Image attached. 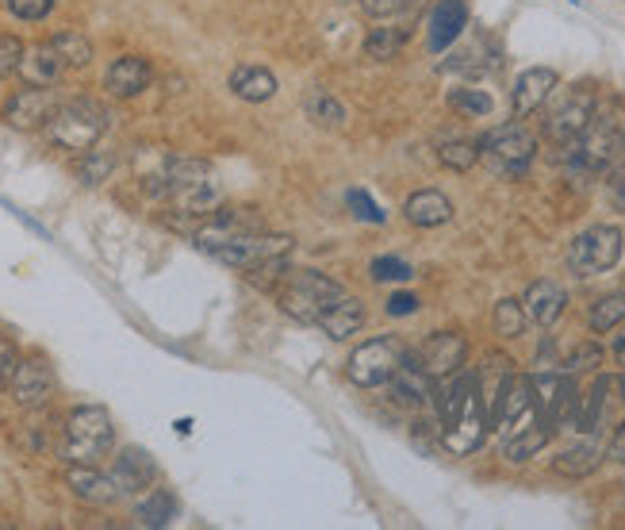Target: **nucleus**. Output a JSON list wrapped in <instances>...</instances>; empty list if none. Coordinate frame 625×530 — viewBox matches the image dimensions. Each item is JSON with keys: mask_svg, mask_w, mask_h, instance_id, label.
Wrapping results in <instances>:
<instances>
[{"mask_svg": "<svg viewBox=\"0 0 625 530\" xmlns=\"http://www.w3.org/2000/svg\"><path fill=\"white\" fill-rule=\"evenodd\" d=\"M115 446V423L112 411L100 404H81L62 423V462L66 465H100Z\"/></svg>", "mask_w": 625, "mask_h": 530, "instance_id": "1", "label": "nucleus"}, {"mask_svg": "<svg viewBox=\"0 0 625 530\" xmlns=\"http://www.w3.org/2000/svg\"><path fill=\"white\" fill-rule=\"evenodd\" d=\"M342 296H346V288L319 269H288L277 285L280 311H284L288 319H295V323H308V327H319V319H323Z\"/></svg>", "mask_w": 625, "mask_h": 530, "instance_id": "2", "label": "nucleus"}, {"mask_svg": "<svg viewBox=\"0 0 625 530\" xmlns=\"http://www.w3.org/2000/svg\"><path fill=\"white\" fill-rule=\"evenodd\" d=\"M108 123H112V115H108L104 104H97L89 97H77V100H62L58 112L43 128V135L51 139V146H58L66 154H89L104 139Z\"/></svg>", "mask_w": 625, "mask_h": 530, "instance_id": "3", "label": "nucleus"}, {"mask_svg": "<svg viewBox=\"0 0 625 530\" xmlns=\"http://www.w3.org/2000/svg\"><path fill=\"white\" fill-rule=\"evenodd\" d=\"M568 151V166L583 177H599V174H611V166L622 158L625 151V123L614 108H599L595 120L588 123L580 139Z\"/></svg>", "mask_w": 625, "mask_h": 530, "instance_id": "4", "label": "nucleus"}, {"mask_svg": "<svg viewBox=\"0 0 625 530\" xmlns=\"http://www.w3.org/2000/svg\"><path fill=\"white\" fill-rule=\"evenodd\" d=\"M537 154V139L522 128L518 120L503 123V128H491L488 135H480V162L491 169L495 177H522L534 166Z\"/></svg>", "mask_w": 625, "mask_h": 530, "instance_id": "5", "label": "nucleus"}, {"mask_svg": "<svg viewBox=\"0 0 625 530\" xmlns=\"http://www.w3.org/2000/svg\"><path fill=\"white\" fill-rule=\"evenodd\" d=\"M408 354L411 350L400 334H377V339L361 342V346L349 354L346 377L354 380L357 388H384Z\"/></svg>", "mask_w": 625, "mask_h": 530, "instance_id": "6", "label": "nucleus"}, {"mask_svg": "<svg viewBox=\"0 0 625 530\" xmlns=\"http://www.w3.org/2000/svg\"><path fill=\"white\" fill-rule=\"evenodd\" d=\"M622 231L611 228V223H595V228L580 231V235L568 243V269L580 280L588 277H603L614 265L622 262Z\"/></svg>", "mask_w": 625, "mask_h": 530, "instance_id": "7", "label": "nucleus"}, {"mask_svg": "<svg viewBox=\"0 0 625 530\" xmlns=\"http://www.w3.org/2000/svg\"><path fill=\"white\" fill-rule=\"evenodd\" d=\"M257 231H269L265 228V216L249 205H219L211 208L204 216V223L197 228L192 243L200 246L204 254L219 251V246L234 243V239H246V235H257Z\"/></svg>", "mask_w": 625, "mask_h": 530, "instance_id": "8", "label": "nucleus"}, {"mask_svg": "<svg viewBox=\"0 0 625 530\" xmlns=\"http://www.w3.org/2000/svg\"><path fill=\"white\" fill-rule=\"evenodd\" d=\"M595 112H599V97L588 85H576V89L565 92V97L549 108V115H545V139L557 146H572L576 139L588 131V123L595 120Z\"/></svg>", "mask_w": 625, "mask_h": 530, "instance_id": "9", "label": "nucleus"}, {"mask_svg": "<svg viewBox=\"0 0 625 530\" xmlns=\"http://www.w3.org/2000/svg\"><path fill=\"white\" fill-rule=\"evenodd\" d=\"M292 246H295L292 235H272V231H257V235L234 239V243L211 251V258L231 265V269L254 273V269H265V265H272V262H284L288 254H292Z\"/></svg>", "mask_w": 625, "mask_h": 530, "instance_id": "10", "label": "nucleus"}, {"mask_svg": "<svg viewBox=\"0 0 625 530\" xmlns=\"http://www.w3.org/2000/svg\"><path fill=\"white\" fill-rule=\"evenodd\" d=\"M534 423H545L542 411H537V396H534V380L529 377H518V373H511L503 385V393H499V400L491 404V427H499L506 434H518L526 431V427Z\"/></svg>", "mask_w": 625, "mask_h": 530, "instance_id": "11", "label": "nucleus"}, {"mask_svg": "<svg viewBox=\"0 0 625 530\" xmlns=\"http://www.w3.org/2000/svg\"><path fill=\"white\" fill-rule=\"evenodd\" d=\"M488 427H491L488 404H483L480 385H476L472 393H468V400L460 404L457 416L445 423V431H442L445 450H449V454H457V457L476 454V450L483 446V439H488Z\"/></svg>", "mask_w": 625, "mask_h": 530, "instance_id": "12", "label": "nucleus"}, {"mask_svg": "<svg viewBox=\"0 0 625 530\" xmlns=\"http://www.w3.org/2000/svg\"><path fill=\"white\" fill-rule=\"evenodd\" d=\"M54 388H58V380H54V365L46 362L43 354H27L20 362V369H15L12 385H8V393H12V404L23 411H43L46 404L54 400Z\"/></svg>", "mask_w": 625, "mask_h": 530, "instance_id": "13", "label": "nucleus"}, {"mask_svg": "<svg viewBox=\"0 0 625 530\" xmlns=\"http://www.w3.org/2000/svg\"><path fill=\"white\" fill-rule=\"evenodd\" d=\"M62 97L54 89H38V85H27V89L12 92L0 108V120L12 131H43L51 123V115L58 112Z\"/></svg>", "mask_w": 625, "mask_h": 530, "instance_id": "14", "label": "nucleus"}, {"mask_svg": "<svg viewBox=\"0 0 625 530\" xmlns=\"http://www.w3.org/2000/svg\"><path fill=\"white\" fill-rule=\"evenodd\" d=\"M158 477H161V470H158V462H154L150 450H143V446H123L120 454H115V462H112V481L120 485L123 496H143V493H150V488L158 485Z\"/></svg>", "mask_w": 625, "mask_h": 530, "instance_id": "15", "label": "nucleus"}, {"mask_svg": "<svg viewBox=\"0 0 625 530\" xmlns=\"http://www.w3.org/2000/svg\"><path fill=\"white\" fill-rule=\"evenodd\" d=\"M557 85H560L557 69H549V66L522 69L518 81H514V89H511V112H514V120H529L534 112H542L545 100L557 92Z\"/></svg>", "mask_w": 625, "mask_h": 530, "instance_id": "16", "label": "nucleus"}, {"mask_svg": "<svg viewBox=\"0 0 625 530\" xmlns=\"http://www.w3.org/2000/svg\"><path fill=\"white\" fill-rule=\"evenodd\" d=\"M418 357H422V365L429 369V377L449 380L453 373L465 369L468 342H465V334H457V331H434L426 342H422Z\"/></svg>", "mask_w": 625, "mask_h": 530, "instance_id": "17", "label": "nucleus"}, {"mask_svg": "<svg viewBox=\"0 0 625 530\" xmlns=\"http://www.w3.org/2000/svg\"><path fill=\"white\" fill-rule=\"evenodd\" d=\"M434 385H437V380L429 377V369L422 365V357L408 354L384 388L392 393L395 404H403V408H426V404L434 400Z\"/></svg>", "mask_w": 625, "mask_h": 530, "instance_id": "18", "label": "nucleus"}, {"mask_svg": "<svg viewBox=\"0 0 625 530\" xmlns=\"http://www.w3.org/2000/svg\"><path fill=\"white\" fill-rule=\"evenodd\" d=\"M154 81V66L143 54H120L112 66L104 69V92L115 100H131L138 92H146Z\"/></svg>", "mask_w": 625, "mask_h": 530, "instance_id": "19", "label": "nucleus"}, {"mask_svg": "<svg viewBox=\"0 0 625 530\" xmlns=\"http://www.w3.org/2000/svg\"><path fill=\"white\" fill-rule=\"evenodd\" d=\"M66 488L81 504H92V508H112L123 496L112 473H100V465H66Z\"/></svg>", "mask_w": 625, "mask_h": 530, "instance_id": "20", "label": "nucleus"}, {"mask_svg": "<svg viewBox=\"0 0 625 530\" xmlns=\"http://www.w3.org/2000/svg\"><path fill=\"white\" fill-rule=\"evenodd\" d=\"M66 62H62V54L54 51V43L46 38V43H31L23 46V58H20V81L23 85H38V89H54V85L62 81V74H66Z\"/></svg>", "mask_w": 625, "mask_h": 530, "instance_id": "21", "label": "nucleus"}, {"mask_svg": "<svg viewBox=\"0 0 625 530\" xmlns=\"http://www.w3.org/2000/svg\"><path fill=\"white\" fill-rule=\"evenodd\" d=\"M522 308H526L529 323L537 327H553L568 308V292L557 285V280H534L522 296Z\"/></svg>", "mask_w": 625, "mask_h": 530, "instance_id": "22", "label": "nucleus"}, {"mask_svg": "<svg viewBox=\"0 0 625 530\" xmlns=\"http://www.w3.org/2000/svg\"><path fill=\"white\" fill-rule=\"evenodd\" d=\"M465 27H468L465 0H437L434 12H429V51L434 54L449 51V43H457Z\"/></svg>", "mask_w": 625, "mask_h": 530, "instance_id": "23", "label": "nucleus"}, {"mask_svg": "<svg viewBox=\"0 0 625 530\" xmlns=\"http://www.w3.org/2000/svg\"><path fill=\"white\" fill-rule=\"evenodd\" d=\"M403 216H408V223H415V228H442V223L453 220V200L437 189H418L408 197Z\"/></svg>", "mask_w": 625, "mask_h": 530, "instance_id": "24", "label": "nucleus"}, {"mask_svg": "<svg viewBox=\"0 0 625 530\" xmlns=\"http://www.w3.org/2000/svg\"><path fill=\"white\" fill-rule=\"evenodd\" d=\"M226 85H231L234 97L246 100V104H265V100L277 97V77L265 66H238Z\"/></svg>", "mask_w": 625, "mask_h": 530, "instance_id": "25", "label": "nucleus"}, {"mask_svg": "<svg viewBox=\"0 0 625 530\" xmlns=\"http://www.w3.org/2000/svg\"><path fill=\"white\" fill-rule=\"evenodd\" d=\"M599 462H603V446H599L595 439H588V442H576V446L560 450V454L553 457V473H560V477L568 481H583L599 470Z\"/></svg>", "mask_w": 625, "mask_h": 530, "instance_id": "26", "label": "nucleus"}, {"mask_svg": "<svg viewBox=\"0 0 625 530\" xmlns=\"http://www.w3.org/2000/svg\"><path fill=\"white\" fill-rule=\"evenodd\" d=\"M365 323V303L354 300V296H342L338 303H334L331 311H326L323 319H319V327H323V334H331L334 342H346L349 334H357Z\"/></svg>", "mask_w": 625, "mask_h": 530, "instance_id": "27", "label": "nucleus"}, {"mask_svg": "<svg viewBox=\"0 0 625 530\" xmlns=\"http://www.w3.org/2000/svg\"><path fill=\"white\" fill-rule=\"evenodd\" d=\"M553 431H557V427L534 423V427H526V431H518V434H506V439H503V457H506V462H514V465L529 462V457L542 454V450L549 446Z\"/></svg>", "mask_w": 625, "mask_h": 530, "instance_id": "28", "label": "nucleus"}, {"mask_svg": "<svg viewBox=\"0 0 625 530\" xmlns=\"http://www.w3.org/2000/svg\"><path fill=\"white\" fill-rule=\"evenodd\" d=\"M411 43V23H384V27H372L365 38V54L377 62H392L400 58V51Z\"/></svg>", "mask_w": 625, "mask_h": 530, "instance_id": "29", "label": "nucleus"}, {"mask_svg": "<svg viewBox=\"0 0 625 530\" xmlns=\"http://www.w3.org/2000/svg\"><path fill=\"white\" fill-rule=\"evenodd\" d=\"M303 112H308V120L319 123V128H342V123H346V104H342L331 89H323V85L308 89V97H303Z\"/></svg>", "mask_w": 625, "mask_h": 530, "instance_id": "30", "label": "nucleus"}, {"mask_svg": "<svg viewBox=\"0 0 625 530\" xmlns=\"http://www.w3.org/2000/svg\"><path fill=\"white\" fill-rule=\"evenodd\" d=\"M442 69H453V74H491V69H499V51L488 43V38H480V43L465 46V51L449 54V62H445Z\"/></svg>", "mask_w": 625, "mask_h": 530, "instance_id": "31", "label": "nucleus"}, {"mask_svg": "<svg viewBox=\"0 0 625 530\" xmlns=\"http://www.w3.org/2000/svg\"><path fill=\"white\" fill-rule=\"evenodd\" d=\"M135 516H138V523L150 527V530L169 527V523H174V516H177L174 493H169V488H150V493H143V500H138Z\"/></svg>", "mask_w": 625, "mask_h": 530, "instance_id": "32", "label": "nucleus"}, {"mask_svg": "<svg viewBox=\"0 0 625 530\" xmlns=\"http://www.w3.org/2000/svg\"><path fill=\"white\" fill-rule=\"evenodd\" d=\"M625 323V292H611V296H599L588 311V327L595 334H611Z\"/></svg>", "mask_w": 625, "mask_h": 530, "instance_id": "33", "label": "nucleus"}, {"mask_svg": "<svg viewBox=\"0 0 625 530\" xmlns=\"http://www.w3.org/2000/svg\"><path fill=\"white\" fill-rule=\"evenodd\" d=\"M51 43L69 69H85L92 62V43H89V35H81V31L66 27V31H58V35H51Z\"/></svg>", "mask_w": 625, "mask_h": 530, "instance_id": "34", "label": "nucleus"}, {"mask_svg": "<svg viewBox=\"0 0 625 530\" xmlns=\"http://www.w3.org/2000/svg\"><path fill=\"white\" fill-rule=\"evenodd\" d=\"M437 162H442L445 169H453V174H468V169L480 162V139H449V143H442V151H437Z\"/></svg>", "mask_w": 625, "mask_h": 530, "instance_id": "35", "label": "nucleus"}, {"mask_svg": "<svg viewBox=\"0 0 625 530\" xmlns=\"http://www.w3.org/2000/svg\"><path fill=\"white\" fill-rule=\"evenodd\" d=\"M491 323H495V334H503V339H522L529 316H526V308H522V300H511V296H506V300H499L495 311H491Z\"/></svg>", "mask_w": 625, "mask_h": 530, "instance_id": "36", "label": "nucleus"}, {"mask_svg": "<svg viewBox=\"0 0 625 530\" xmlns=\"http://www.w3.org/2000/svg\"><path fill=\"white\" fill-rule=\"evenodd\" d=\"M112 169H115V154L112 151H97V146H92V151L81 154V162H77V181H81V185H100V181H108V177H112Z\"/></svg>", "mask_w": 625, "mask_h": 530, "instance_id": "37", "label": "nucleus"}, {"mask_svg": "<svg viewBox=\"0 0 625 530\" xmlns=\"http://www.w3.org/2000/svg\"><path fill=\"white\" fill-rule=\"evenodd\" d=\"M369 273H372L377 285H403V280L415 277V265L403 262V258H372Z\"/></svg>", "mask_w": 625, "mask_h": 530, "instance_id": "38", "label": "nucleus"}, {"mask_svg": "<svg viewBox=\"0 0 625 530\" xmlns=\"http://www.w3.org/2000/svg\"><path fill=\"white\" fill-rule=\"evenodd\" d=\"M449 108H457V112L465 115H488L491 112V97L483 89H449Z\"/></svg>", "mask_w": 625, "mask_h": 530, "instance_id": "39", "label": "nucleus"}, {"mask_svg": "<svg viewBox=\"0 0 625 530\" xmlns=\"http://www.w3.org/2000/svg\"><path fill=\"white\" fill-rule=\"evenodd\" d=\"M426 0H361V8L372 15V20H395V15H411Z\"/></svg>", "mask_w": 625, "mask_h": 530, "instance_id": "40", "label": "nucleus"}, {"mask_svg": "<svg viewBox=\"0 0 625 530\" xmlns=\"http://www.w3.org/2000/svg\"><path fill=\"white\" fill-rule=\"evenodd\" d=\"M54 4H58V0H4L8 12H12L15 20H23V23L46 20V15L54 12Z\"/></svg>", "mask_w": 625, "mask_h": 530, "instance_id": "41", "label": "nucleus"}, {"mask_svg": "<svg viewBox=\"0 0 625 530\" xmlns=\"http://www.w3.org/2000/svg\"><path fill=\"white\" fill-rule=\"evenodd\" d=\"M603 365V346H595V342H583V346H576L572 350V357L565 362V373H591V369H599Z\"/></svg>", "mask_w": 625, "mask_h": 530, "instance_id": "42", "label": "nucleus"}, {"mask_svg": "<svg viewBox=\"0 0 625 530\" xmlns=\"http://www.w3.org/2000/svg\"><path fill=\"white\" fill-rule=\"evenodd\" d=\"M346 205L354 208V216H357V220H365V223H384L388 220V216L380 212V205L365 189H349L346 192Z\"/></svg>", "mask_w": 625, "mask_h": 530, "instance_id": "43", "label": "nucleus"}, {"mask_svg": "<svg viewBox=\"0 0 625 530\" xmlns=\"http://www.w3.org/2000/svg\"><path fill=\"white\" fill-rule=\"evenodd\" d=\"M20 362H23V354H20V346H15L8 334H0V388L8 393V385H12V377H15V369H20Z\"/></svg>", "mask_w": 625, "mask_h": 530, "instance_id": "44", "label": "nucleus"}, {"mask_svg": "<svg viewBox=\"0 0 625 530\" xmlns=\"http://www.w3.org/2000/svg\"><path fill=\"white\" fill-rule=\"evenodd\" d=\"M23 58V43L15 35H0V77L15 74Z\"/></svg>", "mask_w": 625, "mask_h": 530, "instance_id": "45", "label": "nucleus"}, {"mask_svg": "<svg viewBox=\"0 0 625 530\" xmlns=\"http://www.w3.org/2000/svg\"><path fill=\"white\" fill-rule=\"evenodd\" d=\"M611 205L618 208V212H625V151L611 166Z\"/></svg>", "mask_w": 625, "mask_h": 530, "instance_id": "46", "label": "nucleus"}, {"mask_svg": "<svg viewBox=\"0 0 625 530\" xmlns=\"http://www.w3.org/2000/svg\"><path fill=\"white\" fill-rule=\"evenodd\" d=\"M384 311H388V316H411V311H418V296L392 292V296H388V303H384Z\"/></svg>", "mask_w": 625, "mask_h": 530, "instance_id": "47", "label": "nucleus"}, {"mask_svg": "<svg viewBox=\"0 0 625 530\" xmlns=\"http://www.w3.org/2000/svg\"><path fill=\"white\" fill-rule=\"evenodd\" d=\"M611 354H614V365H618V369H625V327L618 334H614V342H611Z\"/></svg>", "mask_w": 625, "mask_h": 530, "instance_id": "48", "label": "nucleus"}]
</instances>
